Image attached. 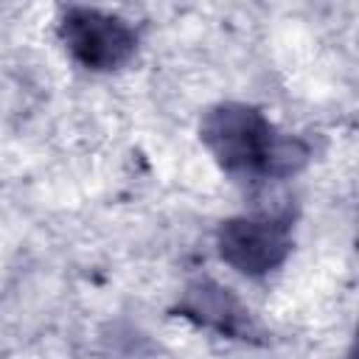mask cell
I'll return each mask as SVG.
<instances>
[{
    "label": "cell",
    "mask_w": 359,
    "mask_h": 359,
    "mask_svg": "<svg viewBox=\"0 0 359 359\" xmlns=\"http://www.w3.org/2000/svg\"><path fill=\"white\" fill-rule=\"evenodd\" d=\"M180 314L233 339H252L255 334V323L250 311L230 294V289L213 280L191 283L180 300Z\"/></svg>",
    "instance_id": "4"
},
{
    "label": "cell",
    "mask_w": 359,
    "mask_h": 359,
    "mask_svg": "<svg viewBox=\"0 0 359 359\" xmlns=\"http://www.w3.org/2000/svg\"><path fill=\"white\" fill-rule=\"evenodd\" d=\"M59 39L73 62L95 73L123 67L137 50V34L123 17L84 6L59 14Z\"/></svg>",
    "instance_id": "2"
},
{
    "label": "cell",
    "mask_w": 359,
    "mask_h": 359,
    "mask_svg": "<svg viewBox=\"0 0 359 359\" xmlns=\"http://www.w3.org/2000/svg\"><path fill=\"white\" fill-rule=\"evenodd\" d=\"M216 247L224 264L247 278H261L278 269L292 252V222L275 213L236 216L222 222Z\"/></svg>",
    "instance_id": "3"
},
{
    "label": "cell",
    "mask_w": 359,
    "mask_h": 359,
    "mask_svg": "<svg viewBox=\"0 0 359 359\" xmlns=\"http://www.w3.org/2000/svg\"><path fill=\"white\" fill-rule=\"evenodd\" d=\"M202 143L213 160L241 182L280 180L300 171L309 146L292 135H280L269 118L247 104H219L202 115Z\"/></svg>",
    "instance_id": "1"
}]
</instances>
